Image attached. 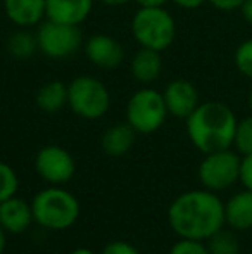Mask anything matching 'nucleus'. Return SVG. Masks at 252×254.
<instances>
[{
    "label": "nucleus",
    "mask_w": 252,
    "mask_h": 254,
    "mask_svg": "<svg viewBox=\"0 0 252 254\" xmlns=\"http://www.w3.org/2000/svg\"><path fill=\"white\" fill-rule=\"evenodd\" d=\"M168 223L180 239L205 242L226 227L225 202L207 189L187 190L169 204Z\"/></svg>",
    "instance_id": "1"
},
{
    "label": "nucleus",
    "mask_w": 252,
    "mask_h": 254,
    "mask_svg": "<svg viewBox=\"0 0 252 254\" xmlns=\"http://www.w3.org/2000/svg\"><path fill=\"white\" fill-rule=\"evenodd\" d=\"M237 123L232 107L219 101L201 102L185 120L189 140L202 154L232 149Z\"/></svg>",
    "instance_id": "2"
},
{
    "label": "nucleus",
    "mask_w": 252,
    "mask_h": 254,
    "mask_svg": "<svg viewBox=\"0 0 252 254\" xmlns=\"http://www.w3.org/2000/svg\"><path fill=\"white\" fill-rule=\"evenodd\" d=\"M33 220L47 230H67L80 218V202L71 192L52 185L40 190L31 201Z\"/></svg>",
    "instance_id": "3"
},
{
    "label": "nucleus",
    "mask_w": 252,
    "mask_h": 254,
    "mask_svg": "<svg viewBox=\"0 0 252 254\" xmlns=\"http://www.w3.org/2000/svg\"><path fill=\"white\" fill-rule=\"evenodd\" d=\"M130 28L140 47L157 52L168 51L176 38V21L164 7H138Z\"/></svg>",
    "instance_id": "4"
},
{
    "label": "nucleus",
    "mask_w": 252,
    "mask_h": 254,
    "mask_svg": "<svg viewBox=\"0 0 252 254\" xmlns=\"http://www.w3.org/2000/svg\"><path fill=\"white\" fill-rule=\"evenodd\" d=\"M67 106L78 118L101 120L109 113L111 94L104 81L90 74H81L67 85Z\"/></svg>",
    "instance_id": "5"
},
{
    "label": "nucleus",
    "mask_w": 252,
    "mask_h": 254,
    "mask_svg": "<svg viewBox=\"0 0 252 254\" xmlns=\"http://www.w3.org/2000/svg\"><path fill=\"white\" fill-rule=\"evenodd\" d=\"M169 113L162 92L151 87L138 88L126 104V121L137 133L149 135L157 131L166 123Z\"/></svg>",
    "instance_id": "6"
},
{
    "label": "nucleus",
    "mask_w": 252,
    "mask_h": 254,
    "mask_svg": "<svg viewBox=\"0 0 252 254\" xmlns=\"http://www.w3.org/2000/svg\"><path fill=\"white\" fill-rule=\"evenodd\" d=\"M240 163L242 156L235 149L204 154L197 168V177L202 189L211 192H223L240 182Z\"/></svg>",
    "instance_id": "7"
},
{
    "label": "nucleus",
    "mask_w": 252,
    "mask_h": 254,
    "mask_svg": "<svg viewBox=\"0 0 252 254\" xmlns=\"http://www.w3.org/2000/svg\"><path fill=\"white\" fill-rule=\"evenodd\" d=\"M38 51L50 59L61 61L74 56L83 44V35L76 24L57 23L45 19L40 23L37 31Z\"/></svg>",
    "instance_id": "8"
},
{
    "label": "nucleus",
    "mask_w": 252,
    "mask_h": 254,
    "mask_svg": "<svg viewBox=\"0 0 252 254\" xmlns=\"http://www.w3.org/2000/svg\"><path fill=\"white\" fill-rule=\"evenodd\" d=\"M35 171L50 185H64L73 180L76 163L69 151L61 145H45L35 156Z\"/></svg>",
    "instance_id": "9"
},
{
    "label": "nucleus",
    "mask_w": 252,
    "mask_h": 254,
    "mask_svg": "<svg viewBox=\"0 0 252 254\" xmlns=\"http://www.w3.org/2000/svg\"><path fill=\"white\" fill-rule=\"evenodd\" d=\"M162 97H164L169 116L178 120H187L201 104L197 87L185 78H176L169 81L162 92Z\"/></svg>",
    "instance_id": "10"
},
{
    "label": "nucleus",
    "mask_w": 252,
    "mask_h": 254,
    "mask_svg": "<svg viewBox=\"0 0 252 254\" xmlns=\"http://www.w3.org/2000/svg\"><path fill=\"white\" fill-rule=\"evenodd\" d=\"M85 56L101 69H116L125 61V47L118 38L97 33L85 42Z\"/></svg>",
    "instance_id": "11"
},
{
    "label": "nucleus",
    "mask_w": 252,
    "mask_h": 254,
    "mask_svg": "<svg viewBox=\"0 0 252 254\" xmlns=\"http://www.w3.org/2000/svg\"><path fill=\"white\" fill-rule=\"evenodd\" d=\"M31 202L12 195L0 202V227L10 235H21L33 223Z\"/></svg>",
    "instance_id": "12"
},
{
    "label": "nucleus",
    "mask_w": 252,
    "mask_h": 254,
    "mask_svg": "<svg viewBox=\"0 0 252 254\" xmlns=\"http://www.w3.org/2000/svg\"><path fill=\"white\" fill-rule=\"evenodd\" d=\"M94 2L95 0H47L45 19L80 26L88 19Z\"/></svg>",
    "instance_id": "13"
},
{
    "label": "nucleus",
    "mask_w": 252,
    "mask_h": 254,
    "mask_svg": "<svg viewBox=\"0 0 252 254\" xmlns=\"http://www.w3.org/2000/svg\"><path fill=\"white\" fill-rule=\"evenodd\" d=\"M47 0H3L7 19L17 28H31L45 19Z\"/></svg>",
    "instance_id": "14"
},
{
    "label": "nucleus",
    "mask_w": 252,
    "mask_h": 254,
    "mask_svg": "<svg viewBox=\"0 0 252 254\" xmlns=\"http://www.w3.org/2000/svg\"><path fill=\"white\" fill-rule=\"evenodd\" d=\"M225 223L235 232L252 230V190H239L225 202Z\"/></svg>",
    "instance_id": "15"
},
{
    "label": "nucleus",
    "mask_w": 252,
    "mask_h": 254,
    "mask_svg": "<svg viewBox=\"0 0 252 254\" xmlns=\"http://www.w3.org/2000/svg\"><path fill=\"white\" fill-rule=\"evenodd\" d=\"M130 73L133 76V80H137L138 83H154L162 73L161 52L140 47L130 61Z\"/></svg>",
    "instance_id": "16"
},
{
    "label": "nucleus",
    "mask_w": 252,
    "mask_h": 254,
    "mask_svg": "<svg viewBox=\"0 0 252 254\" xmlns=\"http://www.w3.org/2000/svg\"><path fill=\"white\" fill-rule=\"evenodd\" d=\"M137 135L138 133L133 130V127L128 121H125V123H116L102 133L101 147L107 156L121 157L133 149L135 142H137Z\"/></svg>",
    "instance_id": "17"
},
{
    "label": "nucleus",
    "mask_w": 252,
    "mask_h": 254,
    "mask_svg": "<svg viewBox=\"0 0 252 254\" xmlns=\"http://www.w3.org/2000/svg\"><path fill=\"white\" fill-rule=\"evenodd\" d=\"M35 102L44 113L55 114L67 106V85L61 80H50L38 88Z\"/></svg>",
    "instance_id": "18"
},
{
    "label": "nucleus",
    "mask_w": 252,
    "mask_h": 254,
    "mask_svg": "<svg viewBox=\"0 0 252 254\" xmlns=\"http://www.w3.org/2000/svg\"><path fill=\"white\" fill-rule=\"evenodd\" d=\"M7 54L16 61H28L38 51L37 37L26 31V28H19L17 31L9 35L5 44Z\"/></svg>",
    "instance_id": "19"
},
{
    "label": "nucleus",
    "mask_w": 252,
    "mask_h": 254,
    "mask_svg": "<svg viewBox=\"0 0 252 254\" xmlns=\"http://www.w3.org/2000/svg\"><path fill=\"white\" fill-rule=\"evenodd\" d=\"M205 246H207L211 254H240V251H242L237 232L225 227L216 234H212L205 241Z\"/></svg>",
    "instance_id": "20"
},
{
    "label": "nucleus",
    "mask_w": 252,
    "mask_h": 254,
    "mask_svg": "<svg viewBox=\"0 0 252 254\" xmlns=\"http://www.w3.org/2000/svg\"><path fill=\"white\" fill-rule=\"evenodd\" d=\"M233 149L240 156L252 154V114L239 120V123H237L235 137H233Z\"/></svg>",
    "instance_id": "21"
},
{
    "label": "nucleus",
    "mask_w": 252,
    "mask_h": 254,
    "mask_svg": "<svg viewBox=\"0 0 252 254\" xmlns=\"http://www.w3.org/2000/svg\"><path fill=\"white\" fill-rule=\"evenodd\" d=\"M19 189V178L12 166L0 161V202L17 194Z\"/></svg>",
    "instance_id": "22"
},
{
    "label": "nucleus",
    "mask_w": 252,
    "mask_h": 254,
    "mask_svg": "<svg viewBox=\"0 0 252 254\" xmlns=\"http://www.w3.org/2000/svg\"><path fill=\"white\" fill-rule=\"evenodd\" d=\"M233 64L242 76L252 80V38H247L242 44H239L233 54Z\"/></svg>",
    "instance_id": "23"
},
{
    "label": "nucleus",
    "mask_w": 252,
    "mask_h": 254,
    "mask_svg": "<svg viewBox=\"0 0 252 254\" xmlns=\"http://www.w3.org/2000/svg\"><path fill=\"white\" fill-rule=\"evenodd\" d=\"M169 254H211L202 241H190V239H180L169 249Z\"/></svg>",
    "instance_id": "24"
},
{
    "label": "nucleus",
    "mask_w": 252,
    "mask_h": 254,
    "mask_svg": "<svg viewBox=\"0 0 252 254\" xmlns=\"http://www.w3.org/2000/svg\"><path fill=\"white\" fill-rule=\"evenodd\" d=\"M101 254H140V251L126 241H112L104 246Z\"/></svg>",
    "instance_id": "25"
},
{
    "label": "nucleus",
    "mask_w": 252,
    "mask_h": 254,
    "mask_svg": "<svg viewBox=\"0 0 252 254\" xmlns=\"http://www.w3.org/2000/svg\"><path fill=\"white\" fill-rule=\"evenodd\" d=\"M240 184L244 185V189L252 190V154L242 156V163H240Z\"/></svg>",
    "instance_id": "26"
},
{
    "label": "nucleus",
    "mask_w": 252,
    "mask_h": 254,
    "mask_svg": "<svg viewBox=\"0 0 252 254\" xmlns=\"http://www.w3.org/2000/svg\"><path fill=\"white\" fill-rule=\"evenodd\" d=\"M214 9L223 10V12H232V10H239L246 0H207Z\"/></svg>",
    "instance_id": "27"
},
{
    "label": "nucleus",
    "mask_w": 252,
    "mask_h": 254,
    "mask_svg": "<svg viewBox=\"0 0 252 254\" xmlns=\"http://www.w3.org/2000/svg\"><path fill=\"white\" fill-rule=\"evenodd\" d=\"M169 2H173L175 5L182 7V9L194 10V9H199V7L204 5L207 0H169Z\"/></svg>",
    "instance_id": "28"
},
{
    "label": "nucleus",
    "mask_w": 252,
    "mask_h": 254,
    "mask_svg": "<svg viewBox=\"0 0 252 254\" xmlns=\"http://www.w3.org/2000/svg\"><path fill=\"white\" fill-rule=\"evenodd\" d=\"M239 10H240V14H242L244 21H246L249 26H252V0H246Z\"/></svg>",
    "instance_id": "29"
},
{
    "label": "nucleus",
    "mask_w": 252,
    "mask_h": 254,
    "mask_svg": "<svg viewBox=\"0 0 252 254\" xmlns=\"http://www.w3.org/2000/svg\"><path fill=\"white\" fill-rule=\"evenodd\" d=\"M138 7H164L169 0H133Z\"/></svg>",
    "instance_id": "30"
},
{
    "label": "nucleus",
    "mask_w": 252,
    "mask_h": 254,
    "mask_svg": "<svg viewBox=\"0 0 252 254\" xmlns=\"http://www.w3.org/2000/svg\"><path fill=\"white\" fill-rule=\"evenodd\" d=\"M99 2L109 7H121V5H126L128 2H133V0H99Z\"/></svg>",
    "instance_id": "31"
},
{
    "label": "nucleus",
    "mask_w": 252,
    "mask_h": 254,
    "mask_svg": "<svg viewBox=\"0 0 252 254\" xmlns=\"http://www.w3.org/2000/svg\"><path fill=\"white\" fill-rule=\"evenodd\" d=\"M7 232L3 230L2 227H0V254H3V251H5V246H7Z\"/></svg>",
    "instance_id": "32"
},
{
    "label": "nucleus",
    "mask_w": 252,
    "mask_h": 254,
    "mask_svg": "<svg viewBox=\"0 0 252 254\" xmlns=\"http://www.w3.org/2000/svg\"><path fill=\"white\" fill-rule=\"evenodd\" d=\"M69 254H95V253L88 248H78V249H74V251H71Z\"/></svg>",
    "instance_id": "33"
},
{
    "label": "nucleus",
    "mask_w": 252,
    "mask_h": 254,
    "mask_svg": "<svg viewBox=\"0 0 252 254\" xmlns=\"http://www.w3.org/2000/svg\"><path fill=\"white\" fill-rule=\"evenodd\" d=\"M247 102H249V109H251V114H252V87H251V92H249V97H247Z\"/></svg>",
    "instance_id": "34"
}]
</instances>
